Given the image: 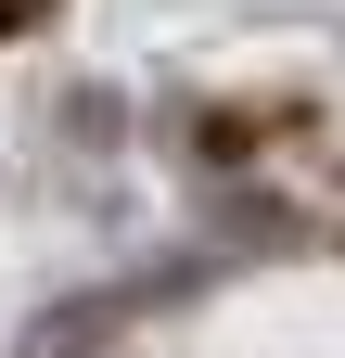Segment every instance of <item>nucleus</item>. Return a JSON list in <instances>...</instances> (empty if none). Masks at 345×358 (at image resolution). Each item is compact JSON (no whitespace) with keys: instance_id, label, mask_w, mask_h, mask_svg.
I'll return each instance as SVG.
<instances>
[{"instance_id":"f257e3e1","label":"nucleus","mask_w":345,"mask_h":358,"mask_svg":"<svg viewBox=\"0 0 345 358\" xmlns=\"http://www.w3.org/2000/svg\"><path fill=\"white\" fill-rule=\"evenodd\" d=\"M38 13H52V0H0V26H38Z\"/></svg>"}]
</instances>
